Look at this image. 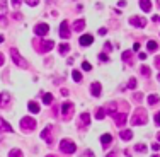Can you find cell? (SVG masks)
<instances>
[{"label": "cell", "instance_id": "7a4b0ae2", "mask_svg": "<svg viewBox=\"0 0 160 157\" xmlns=\"http://www.w3.org/2000/svg\"><path fill=\"white\" fill-rule=\"evenodd\" d=\"M60 150L65 152V154H73V152L77 150V145H75L72 140H67V138H63V140L60 142Z\"/></svg>", "mask_w": 160, "mask_h": 157}, {"label": "cell", "instance_id": "836d02e7", "mask_svg": "<svg viewBox=\"0 0 160 157\" xmlns=\"http://www.w3.org/2000/svg\"><path fill=\"white\" fill-rule=\"evenodd\" d=\"M68 50H70L68 43H67V45H61V46H60V53H61V55H63V53H67Z\"/></svg>", "mask_w": 160, "mask_h": 157}, {"label": "cell", "instance_id": "ffe728a7", "mask_svg": "<svg viewBox=\"0 0 160 157\" xmlns=\"http://www.w3.org/2000/svg\"><path fill=\"white\" fill-rule=\"evenodd\" d=\"M159 101H160V96H157V94H150L148 97H147V103H148L150 106H152V104H157Z\"/></svg>", "mask_w": 160, "mask_h": 157}, {"label": "cell", "instance_id": "44dd1931", "mask_svg": "<svg viewBox=\"0 0 160 157\" xmlns=\"http://www.w3.org/2000/svg\"><path fill=\"white\" fill-rule=\"evenodd\" d=\"M121 140H124V142H128V140H131V137H133V133H131V131L129 130H123L121 131Z\"/></svg>", "mask_w": 160, "mask_h": 157}, {"label": "cell", "instance_id": "ee69618b", "mask_svg": "<svg viewBox=\"0 0 160 157\" xmlns=\"http://www.w3.org/2000/svg\"><path fill=\"white\" fill-rule=\"evenodd\" d=\"M152 149H153V150H160V145H159V143H153V145H152Z\"/></svg>", "mask_w": 160, "mask_h": 157}, {"label": "cell", "instance_id": "c3c4849f", "mask_svg": "<svg viewBox=\"0 0 160 157\" xmlns=\"http://www.w3.org/2000/svg\"><path fill=\"white\" fill-rule=\"evenodd\" d=\"M2 65H4V55L0 53V67H2Z\"/></svg>", "mask_w": 160, "mask_h": 157}, {"label": "cell", "instance_id": "4316f807", "mask_svg": "<svg viewBox=\"0 0 160 157\" xmlns=\"http://www.w3.org/2000/svg\"><path fill=\"white\" fill-rule=\"evenodd\" d=\"M9 157H22V152L19 150V149H12V150L9 152Z\"/></svg>", "mask_w": 160, "mask_h": 157}, {"label": "cell", "instance_id": "d6986e66", "mask_svg": "<svg viewBox=\"0 0 160 157\" xmlns=\"http://www.w3.org/2000/svg\"><path fill=\"white\" fill-rule=\"evenodd\" d=\"M0 130H4V131H10V133L14 131V130H12V126L9 125V123H7L5 120H2V118H0Z\"/></svg>", "mask_w": 160, "mask_h": 157}, {"label": "cell", "instance_id": "ab89813d", "mask_svg": "<svg viewBox=\"0 0 160 157\" xmlns=\"http://www.w3.org/2000/svg\"><path fill=\"white\" fill-rule=\"evenodd\" d=\"M0 24H2V26H7V19L4 16H0Z\"/></svg>", "mask_w": 160, "mask_h": 157}, {"label": "cell", "instance_id": "f546056e", "mask_svg": "<svg viewBox=\"0 0 160 157\" xmlns=\"http://www.w3.org/2000/svg\"><path fill=\"white\" fill-rule=\"evenodd\" d=\"M123 60L126 63H131V51H124L123 53Z\"/></svg>", "mask_w": 160, "mask_h": 157}, {"label": "cell", "instance_id": "277c9868", "mask_svg": "<svg viewBox=\"0 0 160 157\" xmlns=\"http://www.w3.org/2000/svg\"><path fill=\"white\" fill-rule=\"evenodd\" d=\"M10 57H12V60L16 62L17 67H27V62L21 57V53L17 51V48H10Z\"/></svg>", "mask_w": 160, "mask_h": 157}, {"label": "cell", "instance_id": "db71d44e", "mask_svg": "<svg viewBox=\"0 0 160 157\" xmlns=\"http://www.w3.org/2000/svg\"><path fill=\"white\" fill-rule=\"evenodd\" d=\"M46 157H55V155H46Z\"/></svg>", "mask_w": 160, "mask_h": 157}, {"label": "cell", "instance_id": "f5cc1de1", "mask_svg": "<svg viewBox=\"0 0 160 157\" xmlns=\"http://www.w3.org/2000/svg\"><path fill=\"white\" fill-rule=\"evenodd\" d=\"M157 78H159V82H160V73H159V77H157Z\"/></svg>", "mask_w": 160, "mask_h": 157}, {"label": "cell", "instance_id": "d590c367", "mask_svg": "<svg viewBox=\"0 0 160 157\" xmlns=\"http://www.w3.org/2000/svg\"><path fill=\"white\" fill-rule=\"evenodd\" d=\"M26 4L27 5H31V7H34V5H37V0H26Z\"/></svg>", "mask_w": 160, "mask_h": 157}, {"label": "cell", "instance_id": "f1b7e54d", "mask_svg": "<svg viewBox=\"0 0 160 157\" xmlns=\"http://www.w3.org/2000/svg\"><path fill=\"white\" fill-rule=\"evenodd\" d=\"M43 103L44 104H51V103H53V94H44V97H43Z\"/></svg>", "mask_w": 160, "mask_h": 157}, {"label": "cell", "instance_id": "11a10c76", "mask_svg": "<svg viewBox=\"0 0 160 157\" xmlns=\"http://www.w3.org/2000/svg\"><path fill=\"white\" fill-rule=\"evenodd\" d=\"M159 140H160V133H159Z\"/></svg>", "mask_w": 160, "mask_h": 157}, {"label": "cell", "instance_id": "52a82bcc", "mask_svg": "<svg viewBox=\"0 0 160 157\" xmlns=\"http://www.w3.org/2000/svg\"><path fill=\"white\" fill-rule=\"evenodd\" d=\"M34 32H36L37 36H46V34H48L49 32V26L48 24H37L36 27H34Z\"/></svg>", "mask_w": 160, "mask_h": 157}, {"label": "cell", "instance_id": "8fae6325", "mask_svg": "<svg viewBox=\"0 0 160 157\" xmlns=\"http://www.w3.org/2000/svg\"><path fill=\"white\" fill-rule=\"evenodd\" d=\"M49 133H51V126H46V128L41 131V138H43L46 143H51V142H53V138H51V135H49Z\"/></svg>", "mask_w": 160, "mask_h": 157}, {"label": "cell", "instance_id": "7c38bea8", "mask_svg": "<svg viewBox=\"0 0 160 157\" xmlns=\"http://www.w3.org/2000/svg\"><path fill=\"white\" fill-rule=\"evenodd\" d=\"M114 123H116L117 126H123L124 123H126V113H117V115H114Z\"/></svg>", "mask_w": 160, "mask_h": 157}, {"label": "cell", "instance_id": "6da1fadb", "mask_svg": "<svg viewBox=\"0 0 160 157\" xmlns=\"http://www.w3.org/2000/svg\"><path fill=\"white\" fill-rule=\"evenodd\" d=\"M147 121H148V113H147L143 108L135 109L133 118H131V123H133V125H145Z\"/></svg>", "mask_w": 160, "mask_h": 157}, {"label": "cell", "instance_id": "8992f818", "mask_svg": "<svg viewBox=\"0 0 160 157\" xmlns=\"http://www.w3.org/2000/svg\"><path fill=\"white\" fill-rule=\"evenodd\" d=\"M70 34H72V31H70V26L68 22L63 21L61 24H60V38H63V39H68Z\"/></svg>", "mask_w": 160, "mask_h": 157}, {"label": "cell", "instance_id": "e575fe53", "mask_svg": "<svg viewBox=\"0 0 160 157\" xmlns=\"http://www.w3.org/2000/svg\"><path fill=\"white\" fill-rule=\"evenodd\" d=\"M82 68H84L85 72H90V70H92V67H90V63H89V62H84V63H82Z\"/></svg>", "mask_w": 160, "mask_h": 157}, {"label": "cell", "instance_id": "7bdbcfd3", "mask_svg": "<svg viewBox=\"0 0 160 157\" xmlns=\"http://www.w3.org/2000/svg\"><path fill=\"white\" fill-rule=\"evenodd\" d=\"M140 50V43H135L133 45V51H138Z\"/></svg>", "mask_w": 160, "mask_h": 157}, {"label": "cell", "instance_id": "9c48e42d", "mask_svg": "<svg viewBox=\"0 0 160 157\" xmlns=\"http://www.w3.org/2000/svg\"><path fill=\"white\" fill-rule=\"evenodd\" d=\"M53 46H55V41H53V39H44V41L41 43L39 51H41V53H48L49 50H53Z\"/></svg>", "mask_w": 160, "mask_h": 157}, {"label": "cell", "instance_id": "603a6c76", "mask_svg": "<svg viewBox=\"0 0 160 157\" xmlns=\"http://www.w3.org/2000/svg\"><path fill=\"white\" fill-rule=\"evenodd\" d=\"M107 113H106V108H99L97 109V113H96V118L97 120H104V116H106Z\"/></svg>", "mask_w": 160, "mask_h": 157}, {"label": "cell", "instance_id": "7dc6e473", "mask_svg": "<svg viewBox=\"0 0 160 157\" xmlns=\"http://www.w3.org/2000/svg\"><path fill=\"white\" fill-rule=\"evenodd\" d=\"M104 48H106V50H107V51H111V45H109V43H106V45H104Z\"/></svg>", "mask_w": 160, "mask_h": 157}, {"label": "cell", "instance_id": "9f6ffc18", "mask_svg": "<svg viewBox=\"0 0 160 157\" xmlns=\"http://www.w3.org/2000/svg\"><path fill=\"white\" fill-rule=\"evenodd\" d=\"M159 5H160V0H159Z\"/></svg>", "mask_w": 160, "mask_h": 157}, {"label": "cell", "instance_id": "2e32d148", "mask_svg": "<svg viewBox=\"0 0 160 157\" xmlns=\"http://www.w3.org/2000/svg\"><path fill=\"white\" fill-rule=\"evenodd\" d=\"M82 29H85V21L84 19H77V21L73 22V31H82Z\"/></svg>", "mask_w": 160, "mask_h": 157}, {"label": "cell", "instance_id": "8d00e7d4", "mask_svg": "<svg viewBox=\"0 0 160 157\" xmlns=\"http://www.w3.org/2000/svg\"><path fill=\"white\" fill-rule=\"evenodd\" d=\"M99 60H101V62H107L109 58H107V55H104V53H101V55H99Z\"/></svg>", "mask_w": 160, "mask_h": 157}, {"label": "cell", "instance_id": "6f0895ef", "mask_svg": "<svg viewBox=\"0 0 160 157\" xmlns=\"http://www.w3.org/2000/svg\"><path fill=\"white\" fill-rule=\"evenodd\" d=\"M0 140H2V137H0Z\"/></svg>", "mask_w": 160, "mask_h": 157}, {"label": "cell", "instance_id": "30bf717a", "mask_svg": "<svg viewBox=\"0 0 160 157\" xmlns=\"http://www.w3.org/2000/svg\"><path fill=\"white\" fill-rule=\"evenodd\" d=\"M10 104V94L9 92H2L0 94V108H7Z\"/></svg>", "mask_w": 160, "mask_h": 157}, {"label": "cell", "instance_id": "f6af8a7d", "mask_svg": "<svg viewBox=\"0 0 160 157\" xmlns=\"http://www.w3.org/2000/svg\"><path fill=\"white\" fill-rule=\"evenodd\" d=\"M155 65H157V67L160 68V57H157V58H155Z\"/></svg>", "mask_w": 160, "mask_h": 157}, {"label": "cell", "instance_id": "60d3db41", "mask_svg": "<svg viewBox=\"0 0 160 157\" xmlns=\"http://www.w3.org/2000/svg\"><path fill=\"white\" fill-rule=\"evenodd\" d=\"M21 2H22V0H12V5H14V7H19V5H21Z\"/></svg>", "mask_w": 160, "mask_h": 157}, {"label": "cell", "instance_id": "5bb4252c", "mask_svg": "<svg viewBox=\"0 0 160 157\" xmlns=\"http://www.w3.org/2000/svg\"><path fill=\"white\" fill-rule=\"evenodd\" d=\"M92 41H94V38L90 36V34H85V36H80L79 43L82 45V46H89V45H92Z\"/></svg>", "mask_w": 160, "mask_h": 157}, {"label": "cell", "instance_id": "ac0fdd59", "mask_svg": "<svg viewBox=\"0 0 160 157\" xmlns=\"http://www.w3.org/2000/svg\"><path fill=\"white\" fill-rule=\"evenodd\" d=\"M101 142H102V147H107V145H109V143L112 142L111 133H104V135L101 137Z\"/></svg>", "mask_w": 160, "mask_h": 157}, {"label": "cell", "instance_id": "3957f363", "mask_svg": "<svg viewBox=\"0 0 160 157\" xmlns=\"http://www.w3.org/2000/svg\"><path fill=\"white\" fill-rule=\"evenodd\" d=\"M34 128H36V120H34V118L26 116V118L21 120V130L22 131H32Z\"/></svg>", "mask_w": 160, "mask_h": 157}, {"label": "cell", "instance_id": "7402d4cb", "mask_svg": "<svg viewBox=\"0 0 160 157\" xmlns=\"http://www.w3.org/2000/svg\"><path fill=\"white\" fill-rule=\"evenodd\" d=\"M116 103H111L109 106H106V113L107 115H116Z\"/></svg>", "mask_w": 160, "mask_h": 157}, {"label": "cell", "instance_id": "cb8c5ba5", "mask_svg": "<svg viewBox=\"0 0 160 157\" xmlns=\"http://www.w3.org/2000/svg\"><path fill=\"white\" fill-rule=\"evenodd\" d=\"M27 108H29V111H31V113H39V106H37L34 101H31V103L27 104Z\"/></svg>", "mask_w": 160, "mask_h": 157}, {"label": "cell", "instance_id": "680465c9", "mask_svg": "<svg viewBox=\"0 0 160 157\" xmlns=\"http://www.w3.org/2000/svg\"><path fill=\"white\" fill-rule=\"evenodd\" d=\"M153 157H157V155H153Z\"/></svg>", "mask_w": 160, "mask_h": 157}, {"label": "cell", "instance_id": "9a60e30c", "mask_svg": "<svg viewBox=\"0 0 160 157\" xmlns=\"http://www.w3.org/2000/svg\"><path fill=\"white\" fill-rule=\"evenodd\" d=\"M90 92H92L94 97H99V96H101V84H99V82H94V84L90 85Z\"/></svg>", "mask_w": 160, "mask_h": 157}, {"label": "cell", "instance_id": "f35d334b", "mask_svg": "<svg viewBox=\"0 0 160 157\" xmlns=\"http://www.w3.org/2000/svg\"><path fill=\"white\" fill-rule=\"evenodd\" d=\"M155 123H157V125L160 126V111L157 113V115H155Z\"/></svg>", "mask_w": 160, "mask_h": 157}, {"label": "cell", "instance_id": "e0dca14e", "mask_svg": "<svg viewBox=\"0 0 160 157\" xmlns=\"http://www.w3.org/2000/svg\"><path fill=\"white\" fill-rule=\"evenodd\" d=\"M140 7L143 12H150L152 11V2L150 0H140Z\"/></svg>", "mask_w": 160, "mask_h": 157}, {"label": "cell", "instance_id": "d4e9b609", "mask_svg": "<svg viewBox=\"0 0 160 157\" xmlns=\"http://www.w3.org/2000/svg\"><path fill=\"white\" fill-rule=\"evenodd\" d=\"M7 12V0H0V16H5Z\"/></svg>", "mask_w": 160, "mask_h": 157}, {"label": "cell", "instance_id": "484cf974", "mask_svg": "<svg viewBox=\"0 0 160 157\" xmlns=\"http://www.w3.org/2000/svg\"><path fill=\"white\" fill-rule=\"evenodd\" d=\"M147 48H148V51H157L159 45H157L155 41H148V43H147Z\"/></svg>", "mask_w": 160, "mask_h": 157}, {"label": "cell", "instance_id": "ba28073f", "mask_svg": "<svg viewBox=\"0 0 160 157\" xmlns=\"http://www.w3.org/2000/svg\"><path fill=\"white\" fill-rule=\"evenodd\" d=\"M129 24L135 27H145L147 26V19H143V17H129Z\"/></svg>", "mask_w": 160, "mask_h": 157}, {"label": "cell", "instance_id": "1f68e13d", "mask_svg": "<svg viewBox=\"0 0 160 157\" xmlns=\"http://www.w3.org/2000/svg\"><path fill=\"white\" fill-rule=\"evenodd\" d=\"M136 84H138V82H136V78H129V82H128V89H135V87H136Z\"/></svg>", "mask_w": 160, "mask_h": 157}, {"label": "cell", "instance_id": "5b68a950", "mask_svg": "<svg viewBox=\"0 0 160 157\" xmlns=\"http://www.w3.org/2000/svg\"><path fill=\"white\" fill-rule=\"evenodd\" d=\"M61 115H63L65 120H70V118H72V115H73V103L65 101L63 104H61Z\"/></svg>", "mask_w": 160, "mask_h": 157}, {"label": "cell", "instance_id": "681fc988", "mask_svg": "<svg viewBox=\"0 0 160 157\" xmlns=\"http://www.w3.org/2000/svg\"><path fill=\"white\" fill-rule=\"evenodd\" d=\"M106 157H116V154H114V152H112V154H109V155H106Z\"/></svg>", "mask_w": 160, "mask_h": 157}, {"label": "cell", "instance_id": "74e56055", "mask_svg": "<svg viewBox=\"0 0 160 157\" xmlns=\"http://www.w3.org/2000/svg\"><path fill=\"white\" fill-rule=\"evenodd\" d=\"M135 99H136V101H141V99H143V94H141V92H136V94H135Z\"/></svg>", "mask_w": 160, "mask_h": 157}, {"label": "cell", "instance_id": "f907efd6", "mask_svg": "<svg viewBox=\"0 0 160 157\" xmlns=\"http://www.w3.org/2000/svg\"><path fill=\"white\" fill-rule=\"evenodd\" d=\"M0 43H4V36L2 34H0Z\"/></svg>", "mask_w": 160, "mask_h": 157}, {"label": "cell", "instance_id": "4fadbf2b", "mask_svg": "<svg viewBox=\"0 0 160 157\" xmlns=\"http://www.w3.org/2000/svg\"><path fill=\"white\" fill-rule=\"evenodd\" d=\"M89 123H90V115L89 113H82L79 118V125L82 126H89Z\"/></svg>", "mask_w": 160, "mask_h": 157}, {"label": "cell", "instance_id": "d6a6232c", "mask_svg": "<svg viewBox=\"0 0 160 157\" xmlns=\"http://www.w3.org/2000/svg\"><path fill=\"white\" fill-rule=\"evenodd\" d=\"M135 150H138V152H145V150H147V145H143V143H138V145H135Z\"/></svg>", "mask_w": 160, "mask_h": 157}, {"label": "cell", "instance_id": "816d5d0a", "mask_svg": "<svg viewBox=\"0 0 160 157\" xmlns=\"http://www.w3.org/2000/svg\"><path fill=\"white\" fill-rule=\"evenodd\" d=\"M153 21H160V17H157V16H155V17H153Z\"/></svg>", "mask_w": 160, "mask_h": 157}, {"label": "cell", "instance_id": "83f0119b", "mask_svg": "<svg viewBox=\"0 0 160 157\" xmlns=\"http://www.w3.org/2000/svg\"><path fill=\"white\" fill-rule=\"evenodd\" d=\"M72 77H73L75 82H82V73L79 72V70H73V73H72Z\"/></svg>", "mask_w": 160, "mask_h": 157}, {"label": "cell", "instance_id": "b9f144b4", "mask_svg": "<svg viewBox=\"0 0 160 157\" xmlns=\"http://www.w3.org/2000/svg\"><path fill=\"white\" fill-rule=\"evenodd\" d=\"M106 32H107V29H106V27H101V29H99V34H101V36H104Z\"/></svg>", "mask_w": 160, "mask_h": 157}, {"label": "cell", "instance_id": "4dcf8cb0", "mask_svg": "<svg viewBox=\"0 0 160 157\" xmlns=\"http://www.w3.org/2000/svg\"><path fill=\"white\" fill-rule=\"evenodd\" d=\"M140 70H141V73H143L145 77H150V68L148 67H145L143 65V67H140Z\"/></svg>", "mask_w": 160, "mask_h": 157}, {"label": "cell", "instance_id": "bcb514c9", "mask_svg": "<svg viewBox=\"0 0 160 157\" xmlns=\"http://www.w3.org/2000/svg\"><path fill=\"white\" fill-rule=\"evenodd\" d=\"M140 60H147V53H140Z\"/></svg>", "mask_w": 160, "mask_h": 157}]
</instances>
